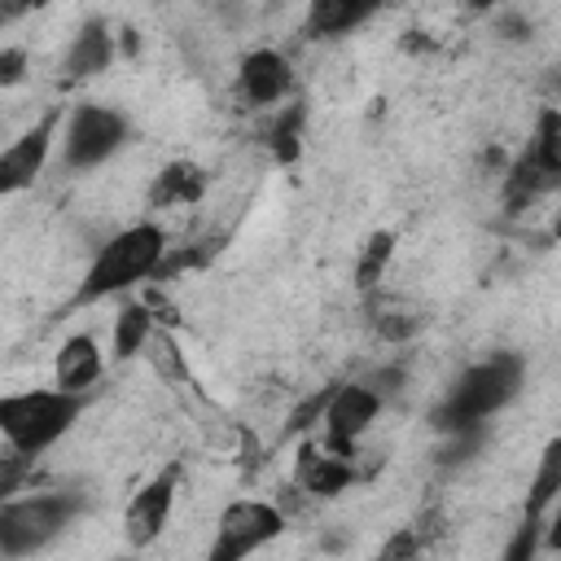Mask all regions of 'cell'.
Instances as JSON below:
<instances>
[{"mask_svg":"<svg viewBox=\"0 0 561 561\" xmlns=\"http://www.w3.org/2000/svg\"><path fill=\"white\" fill-rule=\"evenodd\" d=\"M373 316H368V324H373V333L377 337H386V342H408L416 329H421V316H412V311H399V307H381V302H373L368 307Z\"/></svg>","mask_w":561,"mask_h":561,"instance_id":"cell-22","label":"cell"},{"mask_svg":"<svg viewBox=\"0 0 561 561\" xmlns=\"http://www.w3.org/2000/svg\"><path fill=\"white\" fill-rule=\"evenodd\" d=\"M26 473H31V456L4 447V456H0V504L13 500V491L26 482Z\"/></svg>","mask_w":561,"mask_h":561,"instance_id":"cell-23","label":"cell"},{"mask_svg":"<svg viewBox=\"0 0 561 561\" xmlns=\"http://www.w3.org/2000/svg\"><path fill=\"white\" fill-rule=\"evenodd\" d=\"M486 430H460V434H447V447H438V465H460L469 460L478 447H482Z\"/></svg>","mask_w":561,"mask_h":561,"instance_id":"cell-25","label":"cell"},{"mask_svg":"<svg viewBox=\"0 0 561 561\" xmlns=\"http://www.w3.org/2000/svg\"><path fill=\"white\" fill-rule=\"evenodd\" d=\"M373 13H377V4H368V0H316V4L307 9L302 31H307L311 39H333V35L355 31V26L368 22Z\"/></svg>","mask_w":561,"mask_h":561,"instance_id":"cell-15","label":"cell"},{"mask_svg":"<svg viewBox=\"0 0 561 561\" xmlns=\"http://www.w3.org/2000/svg\"><path fill=\"white\" fill-rule=\"evenodd\" d=\"M140 355H149V364L158 368V377H167V381H188V368H184V359H180V346H175V337H171L167 329H153Z\"/></svg>","mask_w":561,"mask_h":561,"instance_id":"cell-21","label":"cell"},{"mask_svg":"<svg viewBox=\"0 0 561 561\" xmlns=\"http://www.w3.org/2000/svg\"><path fill=\"white\" fill-rule=\"evenodd\" d=\"M329 394H333V386H320V390H316L307 403H298V408H294V416H289V434H302V430H307L316 416H324Z\"/></svg>","mask_w":561,"mask_h":561,"instance_id":"cell-28","label":"cell"},{"mask_svg":"<svg viewBox=\"0 0 561 561\" xmlns=\"http://www.w3.org/2000/svg\"><path fill=\"white\" fill-rule=\"evenodd\" d=\"M412 561H421V557H412Z\"/></svg>","mask_w":561,"mask_h":561,"instance_id":"cell-32","label":"cell"},{"mask_svg":"<svg viewBox=\"0 0 561 561\" xmlns=\"http://www.w3.org/2000/svg\"><path fill=\"white\" fill-rule=\"evenodd\" d=\"M412 557H421V535H416V530H399V535H390L386 548L377 552V561H412Z\"/></svg>","mask_w":561,"mask_h":561,"instance_id":"cell-29","label":"cell"},{"mask_svg":"<svg viewBox=\"0 0 561 561\" xmlns=\"http://www.w3.org/2000/svg\"><path fill=\"white\" fill-rule=\"evenodd\" d=\"M105 373V355L96 346L92 333H75L57 346V359H53V390H66V394H83L88 386H96V377Z\"/></svg>","mask_w":561,"mask_h":561,"instance_id":"cell-13","label":"cell"},{"mask_svg":"<svg viewBox=\"0 0 561 561\" xmlns=\"http://www.w3.org/2000/svg\"><path fill=\"white\" fill-rule=\"evenodd\" d=\"M206 193V171L197 162H167L158 175H153V188H149V206L158 210H171V206H193L202 202Z\"/></svg>","mask_w":561,"mask_h":561,"instance_id":"cell-14","label":"cell"},{"mask_svg":"<svg viewBox=\"0 0 561 561\" xmlns=\"http://www.w3.org/2000/svg\"><path fill=\"white\" fill-rule=\"evenodd\" d=\"M495 31H500L504 39H526V35H530V22H526L522 13H504V18H495Z\"/></svg>","mask_w":561,"mask_h":561,"instance_id":"cell-30","label":"cell"},{"mask_svg":"<svg viewBox=\"0 0 561 561\" xmlns=\"http://www.w3.org/2000/svg\"><path fill=\"white\" fill-rule=\"evenodd\" d=\"M526 158H530L548 180H561V114H557V105H543V110H539L535 136H530V145H526Z\"/></svg>","mask_w":561,"mask_h":561,"instance_id":"cell-16","label":"cell"},{"mask_svg":"<svg viewBox=\"0 0 561 561\" xmlns=\"http://www.w3.org/2000/svg\"><path fill=\"white\" fill-rule=\"evenodd\" d=\"M83 416V394L66 390H18L0 394V438L22 456H44Z\"/></svg>","mask_w":561,"mask_h":561,"instance_id":"cell-3","label":"cell"},{"mask_svg":"<svg viewBox=\"0 0 561 561\" xmlns=\"http://www.w3.org/2000/svg\"><path fill=\"white\" fill-rule=\"evenodd\" d=\"M110 561H118V557H110Z\"/></svg>","mask_w":561,"mask_h":561,"instance_id":"cell-34","label":"cell"},{"mask_svg":"<svg viewBox=\"0 0 561 561\" xmlns=\"http://www.w3.org/2000/svg\"><path fill=\"white\" fill-rule=\"evenodd\" d=\"M114 61V26L105 18H88L75 39L66 44L61 53V79L75 83V79H92V75H105Z\"/></svg>","mask_w":561,"mask_h":561,"instance_id":"cell-12","label":"cell"},{"mask_svg":"<svg viewBox=\"0 0 561 561\" xmlns=\"http://www.w3.org/2000/svg\"><path fill=\"white\" fill-rule=\"evenodd\" d=\"M57 123H61V114L48 110L39 123H31L22 136H13L0 149V197H13V193H22L39 180V171L48 167V153H53Z\"/></svg>","mask_w":561,"mask_h":561,"instance_id":"cell-8","label":"cell"},{"mask_svg":"<svg viewBox=\"0 0 561 561\" xmlns=\"http://www.w3.org/2000/svg\"><path fill=\"white\" fill-rule=\"evenodd\" d=\"M294 88V70L289 57L276 48H250L237 66V101L245 110H263V105H280Z\"/></svg>","mask_w":561,"mask_h":561,"instance_id":"cell-10","label":"cell"},{"mask_svg":"<svg viewBox=\"0 0 561 561\" xmlns=\"http://www.w3.org/2000/svg\"><path fill=\"white\" fill-rule=\"evenodd\" d=\"M390 254H394V232H373V237L364 241V254H359V263H355V285H359L364 294L377 289V280L386 276Z\"/></svg>","mask_w":561,"mask_h":561,"instance_id":"cell-20","label":"cell"},{"mask_svg":"<svg viewBox=\"0 0 561 561\" xmlns=\"http://www.w3.org/2000/svg\"><path fill=\"white\" fill-rule=\"evenodd\" d=\"M364 386L386 403V399H394V394L403 390V368H399V364H386V368L368 373V377H364Z\"/></svg>","mask_w":561,"mask_h":561,"instance_id":"cell-27","label":"cell"},{"mask_svg":"<svg viewBox=\"0 0 561 561\" xmlns=\"http://www.w3.org/2000/svg\"><path fill=\"white\" fill-rule=\"evenodd\" d=\"M162 254H167V232L158 224H131V228L114 232L92 254L79 289H75V307H88V302H101L110 294H127L140 280H153Z\"/></svg>","mask_w":561,"mask_h":561,"instance_id":"cell-2","label":"cell"},{"mask_svg":"<svg viewBox=\"0 0 561 561\" xmlns=\"http://www.w3.org/2000/svg\"><path fill=\"white\" fill-rule=\"evenodd\" d=\"M26 70H31V53L22 44H4L0 48V92L4 88H18L26 79Z\"/></svg>","mask_w":561,"mask_h":561,"instance_id":"cell-26","label":"cell"},{"mask_svg":"<svg viewBox=\"0 0 561 561\" xmlns=\"http://www.w3.org/2000/svg\"><path fill=\"white\" fill-rule=\"evenodd\" d=\"M355 478H359L355 460H342V456L316 447L311 438L298 443V460H294V482H298V491H307V495H316V500H333V495H342Z\"/></svg>","mask_w":561,"mask_h":561,"instance_id":"cell-11","label":"cell"},{"mask_svg":"<svg viewBox=\"0 0 561 561\" xmlns=\"http://www.w3.org/2000/svg\"><path fill=\"white\" fill-rule=\"evenodd\" d=\"M302 123H307L302 101L280 105V114L272 118V127H267V149H272V158H276L280 167L298 162V153H302Z\"/></svg>","mask_w":561,"mask_h":561,"instance_id":"cell-19","label":"cell"},{"mask_svg":"<svg viewBox=\"0 0 561 561\" xmlns=\"http://www.w3.org/2000/svg\"><path fill=\"white\" fill-rule=\"evenodd\" d=\"M539 530H543V522L526 517V522L513 530V539H508V548H504V561H535V557H539Z\"/></svg>","mask_w":561,"mask_h":561,"instance_id":"cell-24","label":"cell"},{"mask_svg":"<svg viewBox=\"0 0 561 561\" xmlns=\"http://www.w3.org/2000/svg\"><path fill=\"white\" fill-rule=\"evenodd\" d=\"M149 333H153V311H149V302H145V298H140V302H123V311L114 316V359L140 355L145 342H149Z\"/></svg>","mask_w":561,"mask_h":561,"instance_id":"cell-18","label":"cell"},{"mask_svg":"<svg viewBox=\"0 0 561 561\" xmlns=\"http://www.w3.org/2000/svg\"><path fill=\"white\" fill-rule=\"evenodd\" d=\"M522 377H526V359L517 351H491L486 359L469 364L451 386L447 394L434 403L430 421L438 434H460V430H486V421L495 412H504L517 390H522Z\"/></svg>","mask_w":561,"mask_h":561,"instance_id":"cell-1","label":"cell"},{"mask_svg":"<svg viewBox=\"0 0 561 561\" xmlns=\"http://www.w3.org/2000/svg\"><path fill=\"white\" fill-rule=\"evenodd\" d=\"M557 495H561V438H552V443L543 447L539 473H535V482H530V495H526V517L543 522V517L552 513Z\"/></svg>","mask_w":561,"mask_h":561,"instance_id":"cell-17","label":"cell"},{"mask_svg":"<svg viewBox=\"0 0 561 561\" xmlns=\"http://www.w3.org/2000/svg\"><path fill=\"white\" fill-rule=\"evenodd\" d=\"M127 118L114 105L101 101H83L66 114L61 127V167L66 171H92L101 162H110L123 145H127Z\"/></svg>","mask_w":561,"mask_h":561,"instance_id":"cell-5","label":"cell"},{"mask_svg":"<svg viewBox=\"0 0 561 561\" xmlns=\"http://www.w3.org/2000/svg\"><path fill=\"white\" fill-rule=\"evenodd\" d=\"M175 486H180V465H167L162 473H153L123 508V535L131 548H149L162 539L167 522H171V504H175Z\"/></svg>","mask_w":561,"mask_h":561,"instance_id":"cell-9","label":"cell"},{"mask_svg":"<svg viewBox=\"0 0 561 561\" xmlns=\"http://www.w3.org/2000/svg\"><path fill=\"white\" fill-rule=\"evenodd\" d=\"M26 13V4H0V26H9V22H18Z\"/></svg>","mask_w":561,"mask_h":561,"instance_id":"cell-31","label":"cell"},{"mask_svg":"<svg viewBox=\"0 0 561 561\" xmlns=\"http://www.w3.org/2000/svg\"><path fill=\"white\" fill-rule=\"evenodd\" d=\"M381 412V399L364 386V381H333V394L324 403V451L342 456V460H355L359 451V438L368 434V425L377 421Z\"/></svg>","mask_w":561,"mask_h":561,"instance_id":"cell-7","label":"cell"},{"mask_svg":"<svg viewBox=\"0 0 561 561\" xmlns=\"http://www.w3.org/2000/svg\"><path fill=\"white\" fill-rule=\"evenodd\" d=\"M79 513H83L79 491H39L22 500H4L0 504V557L22 561V557L44 552Z\"/></svg>","mask_w":561,"mask_h":561,"instance_id":"cell-4","label":"cell"},{"mask_svg":"<svg viewBox=\"0 0 561 561\" xmlns=\"http://www.w3.org/2000/svg\"><path fill=\"white\" fill-rule=\"evenodd\" d=\"M0 131H4V123H0Z\"/></svg>","mask_w":561,"mask_h":561,"instance_id":"cell-33","label":"cell"},{"mask_svg":"<svg viewBox=\"0 0 561 561\" xmlns=\"http://www.w3.org/2000/svg\"><path fill=\"white\" fill-rule=\"evenodd\" d=\"M280 530H285L280 504H267V500H232L219 513V522H215V539H210L206 561H245L259 548H267Z\"/></svg>","mask_w":561,"mask_h":561,"instance_id":"cell-6","label":"cell"}]
</instances>
